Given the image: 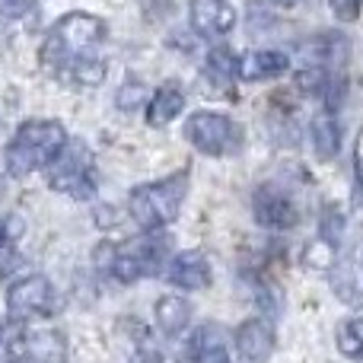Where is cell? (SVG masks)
I'll list each match as a JSON object with an SVG mask.
<instances>
[{
    "instance_id": "obj_17",
    "label": "cell",
    "mask_w": 363,
    "mask_h": 363,
    "mask_svg": "<svg viewBox=\"0 0 363 363\" xmlns=\"http://www.w3.org/2000/svg\"><path fill=\"white\" fill-rule=\"evenodd\" d=\"M182 108H185V93H182L176 83H163V86L150 96V102H147V121H150L153 128H163V125H169L172 118H179Z\"/></svg>"
},
{
    "instance_id": "obj_2",
    "label": "cell",
    "mask_w": 363,
    "mask_h": 363,
    "mask_svg": "<svg viewBox=\"0 0 363 363\" xmlns=\"http://www.w3.org/2000/svg\"><path fill=\"white\" fill-rule=\"evenodd\" d=\"M108 26L102 16H93V13H67L61 23H55V29L48 32L42 45V64L48 70H61L67 64L86 57L89 48L106 38Z\"/></svg>"
},
{
    "instance_id": "obj_27",
    "label": "cell",
    "mask_w": 363,
    "mask_h": 363,
    "mask_svg": "<svg viewBox=\"0 0 363 363\" xmlns=\"http://www.w3.org/2000/svg\"><path fill=\"white\" fill-rule=\"evenodd\" d=\"M35 0H0V16L4 19H23L26 13H32Z\"/></svg>"
},
{
    "instance_id": "obj_12",
    "label": "cell",
    "mask_w": 363,
    "mask_h": 363,
    "mask_svg": "<svg viewBox=\"0 0 363 363\" xmlns=\"http://www.w3.org/2000/svg\"><path fill=\"white\" fill-rule=\"evenodd\" d=\"M290 57L284 51L274 48H262V51H249L239 57L236 64V77L245 83H262V80H274V77L287 74Z\"/></svg>"
},
{
    "instance_id": "obj_29",
    "label": "cell",
    "mask_w": 363,
    "mask_h": 363,
    "mask_svg": "<svg viewBox=\"0 0 363 363\" xmlns=\"http://www.w3.org/2000/svg\"><path fill=\"white\" fill-rule=\"evenodd\" d=\"M354 182H357V191L363 194V128L354 140Z\"/></svg>"
},
{
    "instance_id": "obj_23",
    "label": "cell",
    "mask_w": 363,
    "mask_h": 363,
    "mask_svg": "<svg viewBox=\"0 0 363 363\" xmlns=\"http://www.w3.org/2000/svg\"><path fill=\"white\" fill-rule=\"evenodd\" d=\"M345 230H347V220H345V213H341V207L328 204L325 211H322V236L319 239H325V242H332V245H341Z\"/></svg>"
},
{
    "instance_id": "obj_14",
    "label": "cell",
    "mask_w": 363,
    "mask_h": 363,
    "mask_svg": "<svg viewBox=\"0 0 363 363\" xmlns=\"http://www.w3.org/2000/svg\"><path fill=\"white\" fill-rule=\"evenodd\" d=\"M309 138H313V147H315V157L322 163L338 157L341 150V128H338V118H335L332 108H322V112L313 115L309 121Z\"/></svg>"
},
{
    "instance_id": "obj_15",
    "label": "cell",
    "mask_w": 363,
    "mask_h": 363,
    "mask_svg": "<svg viewBox=\"0 0 363 363\" xmlns=\"http://www.w3.org/2000/svg\"><path fill=\"white\" fill-rule=\"evenodd\" d=\"M153 319H157L160 332L176 338V335H182L188 328V322H191V306H188L185 296L166 294V296H160L157 306H153Z\"/></svg>"
},
{
    "instance_id": "obj_20",
    "label": "cell",
    "mask_w": 363,
    "mask_h": 363,
    "mask_svg": "<svg viewBox=\"0 0 363 363\" xmlns=\"http://www.w3.org/2000/svg\"><path fill=\"white\" fill-rule=\"evenodd\" d=\"M332 287L338 294V300L345 303H360L363 300V287H360V271L357 268H335L332 274Z\"/></svg>"
},
{
    "instance_id": "obj_32",
    "label": "cell",
    "mask_w": 363,
    "mask_h": 363,
    "mask_svg": "<svg viewBox=\"0 0 363 363\" xmlns=\"http://www.w3.org/2000/svg\"><path fill=\"white\" fill-rule=\"evenodd\" d=\"M271 4H277V6H284V10H290V6H296L300 0H271Z\"/></svg>"
},
{
    "instance_id": "obj_21",
    "label": "cell",
    "mask_w": 363,
    "mask_h": 363,
    "mask_svg": "<svg viewBox=\"0 0 363 363\" xmlns=\"http://www.w3.org/2000/svg\"><path fill=\"white\" fill-rule=\"evenodd\" d=\"M335 258H338V245L325 242V239L309 242L306 252H303V264H306L309 271H332L335 268Z\"/></svg>"
},
{
    "instance_id": "obj_25",
    "label": "cell",
    "mask_w": 363,
    "mask_h": 363,
    "mask_svg": "<svg viewBox=\"0 0 363 363\" xmlns=\"http://www.w3.org/2000/svg\"><path fill=\"white\" fill-rule=\"evenodd\" d=\"M328 6H332V13L341 19V23H354V19L360 16L363 0H328Z\"/></svg>"
},
{
    "instance_id": "obj_1",
    "label": "cell",
    "mask_w": 363,
    "mask_h": 363,
    "mask_svg": "<svg viewBox=\"0 0 363 363\" xmlns=\"http://www.w3.org/2000/svg\"><path fill=\"white\" fill-rule=\"evenodd\" d=\"M67 147V131L61 121H26L6 147V172L16 179L35 169H48Z\"/></svg>"
},
{
    "instance_id": "obj_19",
    "label": "cell",
    "mask_w": 363,
    "mask_h": 363,
    "mask_svg": "<svg viewBox=\"0 0 363 363\" xmlns=\"http://www.w3.org/2000/svg\"><path fill=\"white\" fill-rule=\"evenodd\" d=\"M335 341H338V351L345 354L347 360H363V319L360 315L341 319L338 332H335Z\"/></svg>"
},
{
    "instance_id": "obj_5",
    "label": "cell",
    "mask_w": 363,
    "mask_h": 363,
    "mask_svg": "<svg viewBox=\"0 0 363 363\" xmlns=\"http://www.w3.org/2000/svg\"><path fill=\"white\" fill-rule=\"evenodd\" d=\"M166 255H169V239L157 236V233H147L140 239L115 245V262L108 268V274L118 277L121 284H134L147 274H157L163 268Z\"/></svg>"
},
{
    "instance_id": "obj_8",
    "label": "cell",
    "mask_w": 363,
    "mask_h": 363,
    "mask_svg": "<svg viewBox=\"0 0 363 363\" xmlns=\"http://www.w3.org/2000/svg\"><path fill=\"white\" fill-rule=\"evenodd\" d=\"M252 213H255V223L264 226V230H290L300 220L294 198L277 185L255 188V194H252Z\"/></svg>"
},
{
    "instance_id": "obj_18",
    "label": "cell",
    "mask_w": 363,
    "mask_h": 363,
    "mask_svg": "<svg viewBox=\"0 0 363 363\" xmlns=\"http://www.w3.org/2000/svg\"><path fill=\"white\" fill-rule=\"evenodd\" d=\"M236 57H233L230 48H223V45H217V48L207 55L204 61V77L207 83H211L217 93H233V83H236Z\"/></svg>"
},
{
    "instance_id": "obj_6",
    "label": "cell",
    "mask_w": 363,
    "mask_h": 363,
    "mask_svg": "<svg viewBox=\"0 0 363 363\" xmlns=\"http://www.w3.org/2000/svg\"><path fill=\"white\" fill-rule=\"evenodd\" d=\"M185 138L198 153L226 157V153H233L239 147L242 131L236 128V121L220 112H194L185 125Z\"/></svg>"
},
{
    "instance_id": "obj_7",
    "label": "cell",
    "mask_w": 363,
    "mask_h": 363,
    "mask_svg": "<svg viewBox=\"0 0 363 363\" xmlns=\"http://www.w3.org/2000/svg\"><path fill=\"white\" fill-rule=\"evenodd\" d=\"M55 309V290H51L48 277L32 274L16 281L6 290V315L13 322H29V319H42Z\"/></svg>"
},
{
    "instance_id": "obj_16",
    "label": "cell",
    "mask_w": 363,
    "mask_h": 363,
    "mask_svg": "<svg viewBox=\"0 0 363 363\" xmlns=\"http://www.w3.org/2000/svg\"><path fill=\"white\" fill-rule=\"evenodd\" d=\"M191 360L194 363H233L230 360V347H226V338L220 332V325L207 322L194 332L191 338Z\"/></svg>"
},
{
    "instance_id": "obj_10",
    "label": "cell",
    "mask_w": 363,
    "mask_h": 363,
    "mask_svg": "<svg viewBox=\"0 0 363 363\" xmlns=\"http://www.w3.org/2000/svg\"><path fill=\"white\" fill-rule=\"evenodd\" d=\"M239 363H268L274 354V328L264 319H245L236 328Z\"/></svg>"
},
{
    "instance_id": "obj_24",
    "label": "cell",
    "mask_w": 363,
    "mask_h": 363,
    "mask_svg": "<svg viewBox=\"0 0 363 363\" xmlns=\"http://www.w3.org/2000/svg\"><path fill=\"white\" fill-rule=\"evenodd\" d=\"M147 99V86L140 80H128L125 86L118 89V96H115V106L121 108V112H134L138 106H144Z\"/></svg>"
},
{
    "instance_id": "obj_13",
    "label": "cell",
    "mask_w": 363,
    "mask_h": 363,
    "mask_svg": "<svg viewBox=\"0 0 363 363\" xmlns=\"http://www.w3.org/2000/svg\"><path fill=\"white\" fill-rule=\"evenodd\" d=\"M23 351H16L19 357L32 360V363H61L64 360V335L57 328H38V332L26 335L19 341Z\"/></svg>"
},
{
    "instance_id": "obj_26",
    "label": "cell",
    "mask_w": 363,
    "mask_h": 363,
    "mask_svg": "<svg viewBox=\"0 0 363 363\" xmlns=\"http://www.w3.org/2000/svg\"><path fill=\"white\" fill-rule=\"evenodd\" d=\"M23 264V258L16 255V242H4L0 239V277H6L13 268H19Z\"/></svg>"
},
{
    "instance_id": "obj_22",
    "label": "cell",
    "mask_w": 363,
    "mask_h": 363,
    "mask_svg": "<svg viewBox=\"0 0 363 363\" xmlns=\"http://www.w3.org/2000/svg\"><path fill=\"white\" fill-rule=\"evenodd\" d=\"M70 74H74V80L80 86H99L106 80V61H99V57H80V61L70 64Z\"/></svg>"
},
{
    "instance_id": "obj_3",
    "label": "cell",
    "mask_w": 363,
    "mask_h": 363,
    "mask_svg": "<svg viewBox=\"0 0 363 363\" xmlns=\"http://www.w3.org/2000/svg\"><path fill=\"white\" fill-rule=\"evenodd\" d=\"M185 194H188V172L182 169L169 179L138 185L131 191V198H128V211H131V220L144 233H157L179 217Z\"/></svg>"
},
{
    "instance_id": "obj_9",
    "label": "cell",
    "mask_w": 363,
    "mask_h": 363,
    "mask_svg": "<svg viewBox=\"0 0 363 363\" xmlns=\"http://www.w3.org/2000/svg\"><path fill=\"white\" fill-rule=\"evenodd\" d=\"M188 19L201 38H223L236 26V10L226 0H191Z\"/></svg>"
},
{
    "instance_id": "obj_11",
    "label": "cell",
    "mask_w": 363,
    "mask_h": 363,
    "mask_svg": "<svg viewBox=\"0 0 363 363\" xmlns=\"http://www.w3.org/2000/svg\"><path fill=\"white\" fill-rule=\"evenodd\" d=\"M166 281L179 290H204L211 284V264L201 252H182L166 264Z\"/></svg>"
},
{
    "instance_id": "obj_30",
    "label": "cell",
    "mask_w": 363,
    "mask_h": 363,
    "mask_svg": "<svg viewBox=\"0 0 363 363\" xmlns=\"http://www.w3.org/2000/svg\"><path fill=\"white\" fill-rule=\"evenodd\" d=\"M131 363H166V360H163V354H160L157 347L144 345V347H138V354L131 357Z\"/></svg>"
},
{
    "instance_id": "obj_28",
    "label": "cell",
    "mask_w": 363,
    "mask_h": 363,
    "mask_svg": "<svg viewBox=\"0 0 363 363\" xmlns=\"http://www.w3.org/2000/svg\"><path fill=\"white\" fill-rule=\"evenodd\" d=\"M23 233H26V223H23V217H16V213L0 223V239H4V242H16Z\"/></svg>"
},
{
    "instance_id": "obj_31",
    "label": "cell",
    "mask_w": 363,
    "mask_h": 363,
    "mask_svg": "<svg viewBox=\"0 0 363 363\" xmlns=\"http://www.w3.org/2000/svg\"><path fill=\"white\" fill-rule=\"evenodd\" d=\"M96 217H99V220H96L99 226H112L115 223V207H99V211H96Z\"/></svg>"
},
{
    "instance_id": "obj_4",
    "label": "cell",
    "mask_w": 363,
    "mask_h": 363,
    "mask_svg": "<svg viewBox=\"0 0 363 363\" xmlns=\"http://www.w3.org/2000/svg\"><path fill=\"white\" fill-rule=\"evenodd\" d=\"M93 153L83 140H67L61 157L48 166V185L61 194H70L77 201H86L96 194V169Z\"/></svg>"
}]
</instances>
